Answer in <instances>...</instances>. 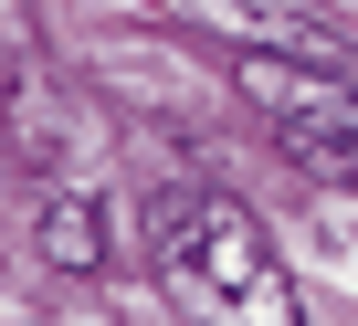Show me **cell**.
<instances>
[{"instance_id": "277c9868", "label": "cell", "mask_w": 358, "mask_h": 326, "mask_svg": "<svg viewBox=\"0 0 358 326\" xmlns=\"http://www.w3.org/2000/svg\"><path fill=\"white\" fill-rule=\"evenodd\" d=\"M0 116H11V64H0Z\"/></svg>"}, {"instance_id": "6da1fadb", "label": "cell", "mask_w": 358, "mask_h": 326, "mask_svg": "<svg viewBox=\"0 0 358 326\" xmlns=\"http://www.w3.org/2000/svg\"><path fill=\"white\" fill-rule=\"evenodd\" d=\"M148 274L179 316H211V326H295L306 316L264 221L232 190H158L148 200Z\"/></svg>"}, {"instance_id": "3957f363", "label": "cell", "mask_w": 358, "mask_h": 326, "mask_svg": "<svg viewBox=\"0 0 358 326\" xmlns=\"http://www.w3.org/2000/svg\"><path fill=\"white\" fill-rule=\"evenodd\" d=\"M32 242H43V263H53V274H95V263H106V211H95L85 190H53Z\"/></svg>"}, {"instance_id": "7a4b0ae2", "label": "cell", "mask_w": 358, "mask_h": 326, "mask_svg": "<svg viewBox=\"0 0 358 326\" xmlns=\"http://www.w3.org/2000/svg\"><path fill=\"white\" fill-rule=\"evenodd\" d=\"M243 105L264 116V137L295 158L306 179L327 190H358V84L337 64H295V53H243L232 64Z\"/></svg>"}]
</instances>
